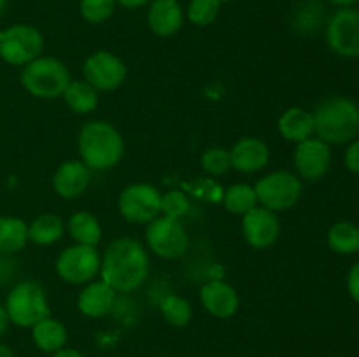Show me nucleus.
I'll list each match as a JSON object with an SVG mask.
<instances>
[{
    "instance_id": "obj_12",
    "label": "nucleus",
    "mask_w": 359,
    "mask_h": 357,
    "mask_svg": "<svg viewBox=\"0 0 359 357\" xmlns=\"http://www.w3.org/2000/svg\"><path fill=\"white\" fill-rule=\"evenodd\" d=\"M326 42L342 58L359 56V9L340 7L326 24Z\"/></svg>"
},
{
    "instance_id": "obj_34",
    "label": "nucleus",
    "mask_w": 359,
    "mask_h": 357,
    "mask_svg": "<svg viewBox=\"0 0 359 357\" xmlns=\"http://www.w3.org/2000/svg\"><path fill=\"white\" fill-rule=\"evenodd\" d=\"M344 163H346L347 170L359 175V139H354L353 142H349L346 154H344Z\"/></svg>"
},
{
    "instance_id": "obj_16",
    "label": "nucleus",
    "mask_w": 359,
    "mask_h": 357,
    "mask_svg": "<svg viewBox=\"0 0 359 357\" xmlns=\"http://www.w3.org/2000/svg\"><path fill=\"white\" fill-rule=\"evenodd\" d=\"M91 170L81 160H67L58 164L51 178L53 191L63 200H76L86 192Z\"/></svg>"
},
{
    "instance_id": "obj_11",
    "label": "nucleus",
    "mask_w": 359,
    "mask_h": 357,
    "mask_svg": "<svg viewBox=\"0 0 359 357\" xmlns=\"http://www.w3.org/2000/svg\"><path fill=\"white\" fill-rule=\"evenodd\" d=\"M83 76L88 84L95 88L98 93H111L125 84L128 69L118 55L111 51H95L84 59Z\"/></svg>"
},
{
    "instance_id": "obj_9",
    "label": "nucleus",
    "mask_w": 359,
    "mask_h": 357,
    "mask_svg": "<svg viewBox=\"0 0 359 357\" xmlns=\"http://www.w3.org/2000/svg\"><path fill=\"white\" fill-rule=\"evenodd\" d=\"M44 51V35L32 24L18 23L6 28L0 38V59L13 66H25Z\"/></svg>"
},
{
    "instance_id": "obj_29",
    "label": "nucleus",
    "mask_w": 359,
    "mask_h": 357,
    "mask_svg": "<svg viewBox=\"0 0 359 357\" xmlns=\"http://www.w3.org/2000/svg\"><path fill=\"white\" fill-rule=\"evenodd\" d=\"M221 4L217 0H189L186 18L196 27H209L219 16Z\"/></svg>"
},
{
    "instance_id": "obj_14",
    "label": "nucleus",
    "mask_w": 359,
    "mask_h": 357,
    "mask_svg": "<svg viewBox=\"0 0 359 357\" xmlns=\"http://www.w3.org/2000/svg\"><path fill=\"white\" fill-rule=\"evenodd\" d=\"M241 227L245 244L256 251H266L273 247L280 237L279 216L259 205L242 216Z\"/></svg>"
},
{
    "instance_id": "obj_31",
    "label": "nucleus",
    "mask_w": 359,
    "mask_h": 357,
    "mask_svg": "<svg viewBox=\"0 0 359 357\" xmlns=\"http://www.w3.org/2000/svg\"><path fill=\"white\" fill-rule=\"evenodd\" d=\"M116 6H118L116 0H81L79 13L88 23L102 24L111 20Z\"/></svg>"
},
{
    "instance_id": "obj_19",
    "label": "nucleus",
    "mask_w": 359,
    "mask_h": 357,
    "mask_svg": "<svg viewBox=\"0 0 359 357\" xmlns=\"http://www.w3.org/2000/svg\"><path fill=\"white\" fill-rule=\"evenodd\" d=\"M184 24V10L179 0H151L147 7V27L156 37L167 38Z\"/></svg>"
},
{
    "instance_id": "obj_42",
    "label": "nucleus",
    "mask_w": 359,
    "mask_h": 357,
    "mask_svg": "<svg viewBox=\"0 0 359 357\" xmlns=\"http://www.w3.org/2000/svg\"><path fill=\"white\" fill-rule=\"evenodd\" d=\"M219 4H228V2H233V0H217Z\"/></svg>"
},
{
    "instance_id": "obj_2",
    "label": "nucleus",
    "mask_w": 359,
    "mask_h": 357,
    "mask_svg": "<svg viewBox=\"0 0 359 357\" xmlns=\"http://www.w3.org/2000/svg\"><path fill=\"white\" fill-rule=\"evenodd\" d=\"M77 150L79 160L91 172H105L118 167L125 156V139L109 121L91 119L81 126Z\"/></svg>"
},
{
    "instance_id": "obj_40",
    "label": "nucleus",
    "mask_w": 359,
    "mask_h": 357,
    "mask_svg": "<svg viewBox=\"0 0 359 357\" xmlns=\"http://www.w3.org/2000/svg\"><path fill=\"white\" fill-rule=\"evenodd\" d=\"M0 357H16V356H14V352L9 349V346L0 343Z\"/></svg>"
},
{
    "instance_id": "obj_4",
    "label": "nucleus",
    "mask_w": 359,
    "mask_h": 357,
    "mask_svg": "<svg viewBox=\"0 0 359 357\" xmlns=\"http://www.w3.org/2000/svg\"><path fill=\"white\" fill-rule=\"evenodd\" d=\"M21 86L28 94L41 100L62 98L63 91L72 80L70 70L56 56L41 55L21 69Z\"/></svg>"
},
{
    "instance_id": "obj_10",
    "label": "nucleus",
    "mask_w": 359,
    "mask_h": 357,
    "mask_svg": "<svg viewBox=\"0 0 359 357\" xmlns=\"http://www.w3.org/2000/svg\"><path fill=\"white\" fill-rule=\"evenodd\" d=\"M118 210L126 223L149 224L161 214V191L147 182H135L121 189Z\"/></svg>"
},
{
    "instance_id": "obj_32",
    "label": "nucleus",
    "mask_w": 359,
    "mask_h": 357,
    "mask_svg": "<svg viewBox=\"0 0 359 357\" xmlns=\"http://www.w3.org/2000/svg\"><path fill=\"white\" fill-rule=\"evenodd\" d=\"M189 210H191V202L181 189H170L167 192H161V214L163 216L182 220V217L188 216Z\"/></svg>"
},
{
    "instance_id": "obj_1",
    "label": "nucleus",
    "mask_w": 359,
    "mask_h": 357,
    "mask_svg": "<svg viewBox=\"0 0 359 357\" xmlns=\"http://www.w3.org/2000/svg\"><path fill=\"white\" fill-rule=\"evenodd\" d=\"M151 273L149 251L130 237L114 238L102 252L100 279L116 293L130 294L146 284Z\"/></svg>"
},
{
    "instance_id": "obj_38",
    "label": "nucleus",
    "mask_w": 359,
    "mask_h": 357,
    "mask_svg": "<svg viewBox=\"0 0 359 357\" xmlns=\"http://www.w3.org/2000/svg\"><path fill=\"white\" fill-rule=\"evenodd\" d=\"M9 324H11V321H9V315H7V312H6V307H4V304H0V336L7 331Z\"/></svg>"
},
{
    "instance_id": "obj_26",
    "label": "nucleus",
    "mask_w": 359,
    "mask_h": 357,
    "mask_svg": "<svg viewBox=\"0 0 359 357\" xmlns=\"http://www.w3.org/2000/svg\"><path fill=\"white\" fill-rule=\"evenodd\" d=\"M326 244L335 254H356L359 252V227L351 220H339L328 230Z\"/></svg>"
},
{
    "instance_id": "obj_3",
    "label": "nucleus",
    "mask_w": 359,
    "mask_h": 357,
    "mask_svg": "<svg viewBox=\"0 0 359 357\" xmlns=\"http://www.w3.org/2000/svg\"><path fill=\"white\" fill-rule=\"evenodd\" d=\"M316 136L328 146H346L359 135V105L353 98L335 94L316 107Z\"/></svg>"
},
{
    "instance_id": "obj_7",
    "label": "nucleus",
    "mask_w": 359,
    "mask_h": 357,
    "mask_svg": "<svg viewBox=\"0 0 359 357\" xmlns=\"http://www.w3.org/2000/svg\"><path fill=\"white\" fill-rule=\"evenodd\" d=\"M146 248L160 259L174 261L188 252L189 234L181 219L167 217L163 214L146 224Z\"/></svg>"
},
{
    "instance_id": "obj_33",
    "label": "nucleus",
    "mask_w": 359,
    "mask_h": 357,
    "mask_svg": "<svg viewBox=\"0 0 359 357\" xmlns=\"http://www.w3.org/2000/svg\"><path fill=\"white\" fill-rule=\"evenodd\" d=\"M18 265L16 259L11 254H0V287L7 286L16 276Z\"/></svg>"
},
{
    "instance_id": "obj_41",
    "label": "nucleus",
    "mask_w": 359,
    "mask_h": 357,
    "mask_svg": "<svg viewBox=\"0 0 359 357\" xmlns=\"http://www.w3.org/2000/svg\"><path fill=\"white\" fill-rule=\"evenodd\" d=\"M6 6H7V0H0V16H2L4 10H6Z\"/></svg>"
},
{
    "instance_id": "obj_17",
    "label": "nucleus",
    "mask_w": 359,
    "mask_h": 357,
    "mask_svg": "<svg viewBox=\"0 0 359 357\" xmlns=\"http://www.w3.org/2000/svg\"><path fill=\"white\" fill-rule=\"evenodd\" d=\"M231 168L241 174H258L270 163V147L259 136H242L230 149Z\"/></svg>"
},
{
    "instance_id": "obj_20",
    "label": "nucleus",
    "mask_w": 359,
    "mask_h": 357,
    "mask_svg": "<svg viewBox=\"0 0 359 357\" xmlns=\"http://www.w3.org/2000/svg\"><path fill=\"white\" fill-rule=\"evenodd\" d=\"M277 132L286 142L300 144L316 136L314 114L304 107H290L277 119Z\"/></svg>"
},
{
    "instance_id": "obj_43",
    "label": "nucleus",
    "mask_w": 359,
    "mask_h": 357,
    "mask_svg": "<svg viewBox=\"0 0 359 357\" xmlns=\"http://www.w3.org/2000/svg\"><path fill=\"white\" fill-rule=\"evenodd\" d=\"M2 31H4V30H2V28H0V38H2Z\"/></svg>"
},
{
    "instance_id": "obj_23",
    "label": "nucleus",
    "mask_w": 359,
    "mask_h": 357,
    "mask_svg": "<svg viewBox=\"0 0 359 357\" xmlns=\"http://www.w3.org/2000/svg\"><path fill=\"white\" fill-rule=\"evenodd\" d=\"M65 220L58 214H41L28 224V240L41 247H49L65 234Z\"/></svg>"
},
{
    "instance_id": "obj_13",
    "label": "nucleus",
    "mask_w": 359,
    "mask_h": 357,
    "mask_svg": "<svg viewBox=\"0 0 359 357\" xmlns=\"http://www.w3.org/2000/svg\"><path fill=\"white\" fill-rule=\"evenodd\" d=\"M297 175L305 182H318L328 174L332 167V146L318 136L297 144L293 153Z\"/></svg>"
},
{
    "instance_id": "obj_8",
    "label": "nucleus",
    "mask_w": 359,
    "mask_h": 357,
    "mask_svg": "<svg viewBox=\"0 0 359 357\" xmlns=\"http://www.w3.org/2000/svg\"><path fill=\"white\" fill-rule=\"evenodd\" d=\"M102 254L97 247L74 244L63 248L55 261L60 280L70 286H84L100 275Z\"/></svg>"
},
{
    "instance_id": "obj_22",
    "label": "nucleus",
    "mask_w": 359,
    "mask_h": 357,
    "mask_svg": "<svg viewBox=\"0 0 359 357\" xmlns=\"http://www.w3.org/2000/svg\"><path fill=\"white\" fill-rule=\"evenodd\" d=\"M32 340L39 350L53 354L67 345L69 332H67L65 324L62 321L49 315L32 328Z\"/></svg>"
},
{
    "instance_id": "obj_6",
    "label": "nucleus",
    "mask_w": 359,
    "mask_h": 357,
    "mask_svg": "<svg viewBox=\"0 0 359 357\" xmlns=\"http://www.w3.org/2000/svg\"><path fill=\"white\" fill-rule=\"evenodd\" d=\"M255 191L259 206L279 214L293 209L300 202L304 181L290 170H273L258 178Z\"/></svg>"
},
{
    "instance_id": "obj_18",
    "label": "nucleus",
    "mask_w": 359,
    "mask_h": 357,
    "mask_svg": "<svg viewBox=\"0 0 359 357\" xmlns=\"http://www.w3.org/2000/svg\"><path fill=\"white\" fill-rule=\"evenodd\" d=\"M116 293L107 282L102 279H95L84 284L83 289L77 294V308L84 317L102 318L109 315L116 303Z\"/></svg>"
},
{
    "instance_id": "obj_5",
    "label": "nucleus",
    "mask_w": 359,
    "mask_h": 357,
    "mask_svg": "<svg viewBox=\"0 0 359 357\" xmlns=\"http://www.w3.org/2000/svg\"><path fill=\"white\" fill-rule=\"evenodd\" d=\"M4 307L9 315L11 324L18 328L32 329L37 322L51 315L48 294L44 287L35 280H20L14 284L7 293Z\"/></svg>"
},
{
    "instance_id": "obj_15",
    "label": "nucleus",
    "mask_w": 359,
    "mask_h": 357,
    "mask_svg": "<svg viewBox=\"0 0 359 357\" xmlns=\"http://www.w3.org/2000/svg\"><path fill=\"white\" fill-rule=\"evenodd\" d=\"M203 310L216 318H231L238 312L241 298L237 289L223 279H212L200 287Z\"/></svg>"
},
{
    "instance_id": "obj_36",
    "label": "nucleus",
    "mask_w": 359,
    "mask_h": 357,
    "mask_svg": "<svg viewBox=\"0 0 359 357\" xmlns=\"http://www.w3.org/2000/svg\"><path fill=\"white\" fill-rule=\"evenodd\" d=\"M118 6H123L125 9H139V7L149 6L151 0H116Z\"/></svg>"
},
{
    "instance_id": "obj_25",
    "label": "nucleus",
    "mask_w": 359,
    "mask_h": 357,
    "mask_svg": "<svg viewBox=\"0 0 359 357\" xmlns=\"http://www.w3.org/2000/svg\"><path fill=\"white\" fill-rule=\"evenodd\" d=\"M67 107L76 114H91L98 107V91L86 80H70L67 90L62 94Z\"/></svg>"
},
{
    "instance_id": "obj_39",
    "label": "nucleus",
    "mask_w": 359,
    "mask_h": 357,
    "mask_svg": "<svg viewBox=\"0 0 359 357\" xmlns=\"http://www.w3.org/2000/svg\"><path fill=\"white\" fill-rule=\"evenodd\" d=\"M332 4H335V6L339 7H353L354 4H358L359 0H330Z\"/></svg>"
},
{
    "instance_id": "obj_28",
    "label": "nucleus",
    "mask_w": 359,
    "mask_h": 357,
    "mask_svg": "<svg viewBox=\"0 0 359 357\" xmlns=\"http://www.w3.org/2000/svg\"><path fill=\"white\" fill-rule=\"evenodd\" d=\"M160 312L165 321L175 328H186L193 318V307L184 296L168 294L160 303Z\"/></svg>"
},
{
    "instance_id": "obj_27",
    "label": "nucleus",
    "mask_w": 359,
    "mask_h": 357,
    "mask_svg": "<svg viewBox=\"0 0 359 357\" xmlns=\"http://www.w3.org/2000/svg\"><path fill=\"white\" fill-rule=\"evenodd\" d=\"M221 200H223V206L226 212L241 217L258 206V196H256L255 186L245 184V182H238V184L224 189Z\"/></svg>"
},
{
    "instance_id": "obj_21",
    "label": "nucleus",
    "mask_w": 359,
    "mask_h": 357,
    "mask_svg": "<svg viewBox=\"0 0 359 357\" xmlns=\"http://www.w3.org/2000/svg\"><path fill=\"white\" fill-rule=\"evenodd\" d=\"M67 233L72 238L74 244L90 245V247H97L102 240V224L95 214L86 212V210H77L72 216L67 219L65 223Z\"/></svg>"
},
{
    "instance_id": "obj_35",
    "label": "nucleus",
    "mask_w": 359,
    "mask_h": 357,
    "mask_svg": "<svg viewBox=\"0 0 359 357\" xmlns=\"http://www.w3.org/2000/svg\"><path fill=\"white\" fill-rule=\"evenodd\" d=\"M347 293L354 303L359 304V261L354 262L347 273Z\"/></svg>"
},
{
    "instance_id": "obj_30",
    "label": "nucleus",
    "mask_w": 359,
    "mask_h": 357,
    "mask_svg": "<svg viewBox=\"0 0 359 357\" xmlns=\"http://www.w3.org/2000/svg\"><path fill=\"white\" fill-rule=\"evenodd\" d=\"M200 167L207 175H212V177L224 175L231 168L230 149L209 147L207 150H203L202 158H200Z\"/></svg>"
},
{
    "instance_id": "obj_24",
    "label": "nucleus",
    "mask_w": 359,
    "mask_h": 357,
    "mask_svg": "<svg viewBox=\"0 0 359 357\" xmlns=\"http://www.w3.org/2000/svg\"><path fill=\"white\" fill-rule=\"evenodd\" d=\"M28 241V224L21 217L0 216V254H18Z\"/></svg>"
},
{
    "instance_id": "obj_37",
    "label": "nucleus",
    "mask_w": 359,
    "mask_h": 357,
    "mask_svg": "<svg viewBox=\"0 0 359 357\" xmlns=\"http://www.w3.org/2000/svg\"><path fill=\"white\" fill-rule=\"evenodd\" d=\"M49 357H84V356L79 352V350L69 349V346H63V349H60V350H56V352H53Z\"/></svg>"
}]
</instances>
